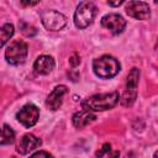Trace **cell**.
<instances>
[{"mask_svg": "<svg viewBox=\"0 0 158 158\" xmlns=\"http://www.w3.org/2000/svg\"><path fill=\"white\" fill-rule=\"evenodd\" d=\"M120 101L118 93H106V94H96L81 101V107L84 110L90 111H105L115 107Z\"/></svg>", "mask_w": 158, "mask_h": 158, "instance_id": "6da1fadb", "label": "cell"}, {"mask_svg": "<svg viewBox=\"0 0 158 158\" xmlns=\"http://www.w3.org/2000/svg\"><path fill=\"white\" fill-rule=\"evenodd\" d=\"M120 68H121L120 62L109 54L101 56V57L94 59V62H93L94 73L99 78H102V79H109V78L115 77L120 72Z\"/></svg>", "mask_w": 158, "mask_h": 158, "instance_id": "7a4b0ae2", "label": "cell"}, {"mask_svg": "<svg viewBox=\"0 0 158 158\" xmlns=\"http://www.w3.org/2000/svg\"><path fill=\"white\" fill-rule=\"evenodd\" d=\"M96 11L98 10H96V6H95L94 2L81 1L78 5V7L74 12V23H75V26L78 28L88 27L93 22L94 17L96 15Z\"/></svg>", "mask_w": 158, "mask_h": 158, "instance_id": "3957f363", "label": "cell"}, {"mask_svg": "<svg viewBox=\"0 0 158 158\" xmlns=\"http://www.w3.org/2000/svg\"><path fill=\"white\" fill-rule=\"evenodd\" d=\"M138 79H139V69L138 68H132L127 75L126 80V89L120 99L121 105L123 106H131L137 98V85H138Z\"/></svg>", "mask_w": 158, "mask_h": 158, "instance_id": "277c9868", "label": "cell"}, {"mask_svg": "<svg viewBox=\"0 0 158 158\" xmlns=\"http://www.w3.org/2000/svg\"><path fill=\"white\" fill-rule=\"evenodd\" d=\"M27 52H28V47H27L26 42L17 40V41H14L12 43H10V46L6 48L5 58H6L7 63H10L12 65H19L26 60Z\"/></svg>", "mask_w": 158, "mask_h": 158, "instance_id": "5b68a950", "label": "cell"}, {"mask_svg": "<svg viewBox=\"0 0 158 158\" xmlns=\"http://www.w3.org/2000/svg\"><path fill=\"white\" fill-rule=\"evenodd\" d=\"M41 21L42 25L49 31H59L67 25V17L56 10H47L42 12Z\"/></svg>", "mask_w": 158, "mask_h": 158, "instance_id": "8992f818", "label": "cell"}, {"mask_svg": "<svg viewBox=\"0 0 158 158\" xmlns=\"http://www.w3.org/2000/svg\"><path fill=\"white\" fill-rule=\"evenodd\" d=\"M38 117H40V110L33 104L23 105L20 109V111L16 114V118L19 120V122L27 128L35 126L38 121Z\"/></svg>", "mask_w": 158, "mask_h": 158, "instance_id": "52a82bcc", "label": "cell"}, {"mask_svg": "<svg viewBox=\"0 0 158 158\" xmlns=\"http://www.w3.org/2000/svg\"><path fill=\"white\" fill-rule=\"evenodd\" d=\"M126 14L136 20H147L151 16L148 4L143 1H128L126 4Z\"/></svg>", "mask_w": 158, "mask_h": 158, "instance_id": "ba28073f", "label": "cell"}, {"mask_svg": "<svg viewBox=\"0 0 158 158\" xmlns=\"http://www.w3.org/2000/svg\"><path fill=\"white\" fill-rule=\"evenodd\" d=\"M101 25L107 28L111 33L118 35L126 27V20L118 14H109L101 19Z\"/></svg>", "mask_w": 158, "mask_h": 158, "instance_id": "9c48e42d", "label": "cell"}, {"mask_svg": "<svg viewBox=\"0 0 158 158\" xmlns=\"http://www.w3.org/2000/svg\"><path fill=\"white\" fill-rule=\"evenodd\" d=\"M65 93H67V86L65 85H58V86H56L51 91V94L47 96V100H46L47 107L49 110H52V111L58 110L62 106L63 96L65 95Z\"/></svg>", "mask_w": 158, "mask_h": 158, "instance_id": "30bf717a", "label": "cell"}, {"mask_svg": "<svg viewBox=\"0 0 158 158\" xmlns=\"http://www.w3.org/2000/svg\"><path fill=\"white\" fill-rule=\"evenodd\" d=\"M38 146H41V139L31 133H26L20 138V141L16 146V151L20 154H27L31 151H33L35 148H37Z\"/></svg>", "mask_w": 158, "mask_h": 158, "instance_id": "8fae6325", "label": "cell"}, {"mask_svg": "<svg viewBox=\"0 0 158 158\" xmlns=\"http://www.w3.org/2000/svg\"><path fill=\"white\" fill-rule=\"evenodd\" d=\"M54 68V59L51 56L47 54H42L40 57H37V59L33 63V69L36 73L38 74H49Z\"/></svg>", "mask_w": 158, "mask_h": 158, "instance_id": "7c38bea8", "label": "cell"}, {"mask_svg": "<svg viewBox=\"0 0 158 158\" xmlns=\"http://www.w3.org/2000/svg\"><path fill=\"white\" fill-rule=\"evenodd\" d=\"M96 118V115L90 111V110H81L79 112H75L73 115V125L77 127V128H84L85 126H88L89 123H91L93 121H95Z\"/></svg>", "mask_w": 158, "mask_h": 158, "instance_id": "4fadbf2b", "label": "cell"}, {"mask_svg": "<svg viewBox=\"0 0 158 158\" xmlns=\"http://www.w3.org/2000/svg\"><path fill=\"white\" fill-rule=\"evenodd\" d=\"M15 30H14V25L11 23H5L1 26V30H0V46L4 47L5 43L12 37Z\"/></svg>", "mask_w": 158, "mask_h": 158, "instance_id": "5bb4252c", "label": "cell"}, {"mask_svg": "<svg viewBox=\"0 0 158 158\" xmlns=\"http://www.w3.org/2000/svg\"><path fill=\"white\" fill-rule=\"evenodd\" d=\"M15 139V132L12 131V128L9 125H2V130H1V139H0V144L5 146V144H10L12 143Z\"/></svg>", "mask_w": 158, "mask_h": 158, "instance_id": "9a60e30c", "label": "cell"}, {"mask_svg": "<svg viewBox=\"0 0 158 158\" xmlns=\"http://www.w3.org/2000/svg\"><path fill=\"white\" fill-rule=\"evenodd\" d=\"M21 30H22V32L27 36V37H32V36H35L36 35V32H37V30L35 28V27H32V26H30V25H27V23H21Z\"/></svg>", "mask_w": 158, "mask_h": 158, "instance_id": "2e32d148", "label": "cell"}, {"mask_svg": "<svg viewBox=\"0 0 158 158\" xmlns=\"http://www.w3.org/2000/svg\"><path fill=\"white\" fill-rule=\"evenodd\" d=\"M110 148H111V144H110V143H104V144H102V147H101V149H100V151H98L95 156H96L98 158H101L105 153L110 152Z\"/></svg>", "mask_w": 158, "mask_h": 158, "instance_id": "e0dca14e", "label": "cell"}, {"mask_svg": "<svg viewBox=\"0 0 158 158\" xmlns=\"http://www.w3.org/2000/svg\"><path fill=\"white\" fill-rule=\"evenodd\" d=\"M30 158H53V156H52V154H49V153H48V152H46V151H40V152L33 153Z\"/></svg>", "mask_w": 158, "mask_h": 158, "instance_id": "ac0fdd59", "label": "cell"}, {"mask_svg": "<svg viewBox=\"0 0 158 158\" xmlns=\"http://www.w3.org/2000/svg\"><path fill=\"white\" fill-rule=\"evenodd\" d=\"M69 64H70L73 68L78 67V65L80 64V57H79V54L74 53V54H73V56L69 58Z\"/></svg>", "mask_w": 158, "mask_h": 158, "instance_id": "d6986e66", "label": "cell"}, {"mask_svg": "<svg viewBox=\"0 0 158 158\" xmlns=\"http://www.w3.org/2000/svg\"><path fill=\"white\" fill-rule=\"evenodd\" d=\"M68 77H70V79H72L73 81H75V80L79 78V73H78V72H75V73H68Z\"/></svg>", "mask_w": 158, "mask_h": 158, "instance_id": "ffe728a7", "label": "cell"}, {"mask_svg": "<svg viewBox=\"0 0 158 158\" xmlns=\"http://www.w3.org/2000/svg\"><path fill=\"white\" fill-rule=\"evenodd\" d=\"M120 157V152L118 151H114L109 154V158H118Z\"/></svg>", "mask_w": 158, "mask_h": 158, "instance_id": "44dd1931", "label": "cell"}, {"mask_svg": "<svg viewBox=\"0 0 158 158\" xmlns=\"http://www.w3.org/2000/svg\"><path fill=\"white\" fill-rule=\"evenodd\" d=\"M110 6H120V5H122L123 4V1L122 0H120V1H115V2H112V1H109L107 2Z\"/></svg>", "mask_w": 158, "mask_h": 158, "instance_id": "7402d4cb", "label": "cell"}, {"mask_svg": "<svg viewBox=\"0 0 158 158\" xmlns=\"http://www.w3.org/2000/svg\"><path fill=\"white\" fill-rule=\"evenodd\" d=\"M21 4L22 5H27V6H35V5H37L38 4V1H36V2H27V1H21Z\"/></svg>", "mask_w": 158, "mask_h": 158, "instance_id": "603a6c76", "label": "cell"}, {"mask_svg": "<svg viewBox=\"0 0 158 158\" xmlns=\"http://www.w3.org/2000/svg\"><path fill=\"white\" fill-rule=\"evenodd\" d=\"M153 157H154V158H158V151H156V152H154V154H153Z\"/></svg>", "mask_w": 158, "mask_h": 158, "instance_id": "cb8c5ba5", "label": "cell"}, {"mask_svg": "<svg viewBox=\"0 0 158 158\" xmlns=\"http://www.w3.org/2000/svg\"><path fill=\"white\" fill-rule=\"evenodd\" d=\"M156 49L158 51V42H157V46H156Z\"/></svg>", "mask_w": 158, "mask_h": 158, "instance_id": "d4e9b609", "label": "cell"}, {"mask_svg": "<svg viewBox=\"0 0 158 158\" xmlns=\"http://www.w3.org/2000/svg\"><path fill=\"white\" fill-rule=\"evenodd\" d=\"M12 158H16V157H12Z\"/></svg>", "mask_w": 158, "mask_h": 158, "instance_id": "484cf974", "label": "cell"}, {"mask_svg": "<svg viewBox=\"0 0 158 158\" xmlns=\"http://www.w3.org/2000/svg\"><path fill=\"white\" fill-rule=\"evenodd\" d=\"M157 4H158V2H157Z\"/></svg>", "mask_w": 158, "mask_h": 158, "instance_id": "4316f807", "label": "cell"}]
</instances>
